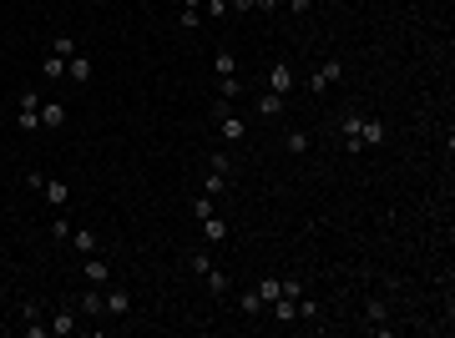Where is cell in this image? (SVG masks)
<instances>
[{
	"instance_id": "cell-2",
	"label": "cell",
	"mask_w": 455,
	"mask_h": 338,
	"mask_svg": "<svg viewBox=\"0 0 455 338\" xmlns=\"http://www.w3.org/2000/svg\"><path fill=\"white\" fill-rule=\"evenodd\" d=\"M26 182H31V187H36V192H41V197H46L56 212H61V207L71 202V182H61V177H41V172H26Z\"/></svg>"
},
{
	"instance_id": "cell-16",
	"label": "cell",
	"mask_w": 455,
	"mask_h": 338,
	"mask_svg": "<svg viewBox=\"0 0 455 338\" xmlns=\"http://www.w3.org/2000/svg\"><path fill=\"white\" fill-rule=\"evenodd\" d=\"M41 127H46V132L66 127V106H61V101H46V106H41Z\"/></svg>"
},
{
	"instance_id": "cell-34",
	"label": "cell",
	"mask_w": 455,
	"mask_h": 338,
	"mask_svg": "<svg viewBox=\"0 0 455 338\" xmlns=\"http://www.w3.org/2000/svg\"><path fill=\"white\" fill-rule=\"evenodd\" d=\"M278 6H283V0H253V11H263V16H273Z\"/></svg>"
},
{
	"instance_id": "cell-17",
	"label": "cell",
	"mask_w": 455,
	"mask_h": 338,
	"mask_svg": "<svg viewBox=\"0 0 455 338\" xmlns=\"http://www.w3.org/2000/svg\"><path fill=\"white\" fill-rule=\"evenodd\" d=\"M203 283H208V293H218V298H223V293H228V288H233V278H228V273H223V268H218V263H213V268H208V273H203Z\"/></svg>"
},
{
	"instance_id": "cell-6",
	"label": "cell",
	"mask_w": 455,
	"mask_h": 338,
	"mask_svg": "<svg viewBox=\"0 0 455 338\" xmlns=\"http://www.w3.org/2000/svg\"><path fill=\"white\" fill-rule=\"evenodd\" d=\"M263 86H268V91H278V96H289V91L299 86V76H294V66H289V61H273V66H268V76H263Z\"/></svg>"
},
{
	"instance_id": "cell-19",
	"label": "cell",
	"mask_w": 455,
	"mask_h": 338,
	"mask_svg": "<svg viewBox=\"0 0 455 338\" xmlns=\"http://www.w3.org/2000/svg\"><path fill=\"white\" fill-rule=\"evenodd\" d=\"M81 313H86V318H101V313H106V298H101V288H96V283L81 293Z\"/></svg>"
},
{
	"instance_id": "cell-32",
	"label": "cell",
	"mask_w": 455,
	"mask_h": 338,
	"mask_svg": "<svg viewBox=\"0 0 455 338\" xmlns=\"http://www.w3.org/2000/svg\"><path fill=\"white\" fill-rule=\"evenodd\" d=\"M283 6H289V16H309V11L319 6V0H283Z\"/></svg>"
},
{
	"instance_id": "cell-30",
	"label": "cell",
	"mask_w": 455,
	"mask_h": 338,
	"mask_svg": "<svg viewBox=\"0 0 455 338\" xmlns=\"http://www.w3.org/2000/svg\"><path fill=\"white\" fill-rule=\"evenodd\" d=\"M188 263H193V273H198V278H203V273H208V268H213V253H208V248H203V253H193V258H188Z\"/></svg>"
},
{
	"instance_id": "cell-11",
	"label": "cell",
	"mask_w": 455,
	"mask_h": 338,
	"mask_svg": "<svg viewBox=\"0 0 455 338\" xmlns=\"http://www.w3.org/2000/svg\"><path fill=\"white\" fill-rule=\"evenodd\" d=\"M314 147V137L304 132V127H289V132H283V152H289V157H304Z\"/></svg>"
},
{
	"instance_id": "cell-28",
	"label": "cell",
	"mask_w": 455,
	"mask_h": 338,
	"mask_svg": "<svg viewBox=\"0 0 455 338\" xmlns=\"http://www.w3.org/2000/svg\"><path fill=\"white\" fill-rule=\"evenodd\" d=\"M51 51H56V56H76V41H71V36H51Z\"/></svg>"
},
{
	"instance_id": "cell-13",
	"label": "cell",
	"mask_w": 455,
	"mask_h": 338,
	"mask_svg": "<svg viewBox=\"0 0 455 338\" xmlns=\"http://www.w3.org/2000/svg\"><path fill=\"white\" fill-rule=\"evenodd\" d=\"M198 228H203V238H208V243H228V222H223L218 212H208V217L198 222Z\"/></svg>"
},
{
	"instance_id": "cell-9",
	"label": "cell",
	"mask_w": 455,
	"mask_h": 338,
	"mask_svg": "<svg viewBox=\"0 0 455 338\" xmlns=\"http://www.w3.org/2000/svg\"><path fill=\"white\" fill-rule=\"evenodd\" d=\"M81 278H86V283H96V288H101L106 278H111V263H106V258H96V253H91V258H81Z\"/></svg>"
},
{
	"instance_id": "cell-3",
	"label": "cell",
	"mask_w": 455,
	"mask_h": 338,
	"mask_svg": "<svg viewBox=\"0 0 455 338\" xmlns=\"http://www.w3.org/2000/svg\"><path fill=\"white\" fill-rule=\"evenodd\" d=\"M16 127L21 132H41V91L36 86H26L21 101H16Z\"/></svg>"
},
{
	"instance_id": "cell-15",
	"label": "cell",
	"mask_w": 455,
	"mask_h": 338,
	"mask_svg": "<svg viewBox=\"0 0 455 338\" xmlns=\"http://www.w3.org/2000/svg\"><path fill=\"white\" fill-rule=\"evenodd\" d=\"M178 26H183V31H198V26H203V0H183Z\"/></svg>"
},
{
	"instance_id": "cell-12",
	"label": "cell",
	"mask_w": 455,
	"mask_h": 338,
	"mask_svg": "<svg viewBox=\"0 0 455 338\" xmlns=\"http://www.w3.org/2000/svg\"><path fill=\"white\" fill-rule=\"evenodd\" d=\"M66 61H71V56L46 51V56H41V76H46V81H61V76H66Z\"/></svg>"
},
{
	"instance_id": "cell-1",
	"label": "cell",
	"mask_w": 455,
	"mask_h": 338,
	"mask_svg": "<svg viewBox=\"0 0 455 338\" xmlns=\"http://www.w3.org/2000/svg\"><path fill=\"white\" fill-rule=\"evenodd\" d=\"M213 122H218V137H223V147H238L243 137H248V127H243V117L233 111V101H213Z\"/></svg>"
},
{
	"instance_id": "cell-14",
	"label": "cell",
	"mask_w": 455,
	"mask_h": 338,
	"mask_svg": "<svg viewBox=\"0 0 455 338\" xmlns=\"http://www.w3.org/2000/svg\"><path fill=\"white\" fill-rule=\"evenodd\" d=\"M101 298H106V313H117V318L132 313V293H127V288H111V293H101Z\"/></svg>"
},
{
	"instance_id": "cell-22",
	"label": "cell",
	"mask_w": 455,
	"mask_h": 338,
	"mask_svg": "<svg viewBox=\"0 0 455 338\" xmlns=\"http://www.w3.org/2000/svg\"><path fill=\"white\" fill-rule=\"evenodd\" d=\"M218 96L223 101H238L243 96V76H218Z\"/></svg>"
},
{
	"instance_id": "cell-5",
	"label": "cell",
	"mask_w": 455,
	"mask_h": 338,
	"mask_svg": "<svg viewBox=\"0 0 455 338\" xmlns=\"http://www.w3.org/2000/svg\"><path fill=\"white\" fill-rule=\"evenodd\" d=\"M359 122H364L359 111H344V117H339V147H344L349 157H359V152H364V147H359Z\"/></svg>"
},
{
	"instance_id": "cell-29",
	"label": "cell",
	"mask_w": 455,
	"mask_h": 338,
	"mask_svg": "<svg viewBox=\"0 0 455 338\" xmlns=\"http://www.w3.org/2000/svg\"><path fill=\"white\" fill-rule=\"evenodd\" d=\"M51 238H56V243H71V222L56 217V222H51Z\"/></svg>"
},
{
	"instance_id": "cell-7",
	"label": "cell",
	"mask_w": 455,
	"mask_h": 338,
	"mask_svg": "<svg viewBox=\"0 0 455 338\" xmlns=\"http://www.w3.org/2000/svg\"><path fill=\"white\" fill-rule=\"evenodd\" d=\"M384 142H389V127L374 122V117H364L359 122V147H384Z\"/></svg>"
},
{
	"instance_id": "cell-21",
	"label": "cell",
	"mask_w": 455,
	"mask_h": 338,
	"mask_svg": "<svg viewBox=\"0 0 455 338\" xmlns=\"http://www.w3.org/2000/svg\"><path fill=\"white\" fill-rule=\"evenodd\" d=\"M203 162H208V172H223V177H233V157H228L223 147H218V152H208Z\"/></svg>"
},
{
	"instance_id": "cell-35",
	"label": "cell",
	"mask_w": 455,
	"mask_h": 338,
	"mask_svg": "<svg viewBox=\"0 0 455 338\" xmlns=\"http://www.w3.org/2000/svg\"><path fill=\"white\" fill-rule=\"evenodd\" d=\"M253 11V0H233V16H248Z\"/></svg>"
},
{
	"instance_id": "cell-18",
	"label": "cell",
	"mask_w": 455,
	"mask_h": 338,
	"mask_svg": "<svg viewBox=\"0 0 455 338\" xmlns=\"http://www.w3.org/2000/svg\"><path fill=\"white\" fill-rule=\"evenodd\" d=\"M71 248H76L81 258H91L101 243H96V233H91V228H71Z\"/></svg>"
},
{
	"instance_id": "cell-27",
	"label": "cell",
	"mask_w": 455,
	"mask_h": 338,
	"mask_svg": "<svg viewBox=\"0 0 455 338\" xmlns=\"http://www.w3.org/2000/svg\"><path fill=\"white\" fill-rule=\"evenodd\" d=\"M258 298H263V308L278 298V278H258Z\"/></svg>"
},
{
	"instance_id": "cell-10",
	"label": "cell",
	"mask_w": 455,
	"mask_h": 338,
	"mask_svg": "<svg viewBox=\"0 0 455 338\" xmlns=\"http://www.w3.org/2000/svg\"><path fill=\"white\" fill-rule=\"evenodd\" d=\"M91 71H96V66H91V56H86V51H76L71 61H66V81H76V86L91 81Z\"/></svg>"
},
{
	"instance_id": "cell-26",
	"label": "cell",
	"mask_w": 455,
	"mask_h": 338,
	"mask_svg": "<svg viewBox=\"0 0 455 338\" xmlns=\"http://www.w3.org/2000/svg\"><path fill=\"white\" fill-rule=\"evenodd\" d=\"M238 308H243L248 318H253V313H263V298H258V288H248V293L238 298Z\"/></svg>"
},
{
	"instance_id": "cell-8",
	"label": "cell",
	"mask_w": 455,
	"mask_h": 338,
	"mask_svg": "<svg viewBox=\"0 0 455 338\" xmlns=\"http://www.w3.org/2000/svg\"><path fill=\"white\" fill-rule=\"evenodd\" d=\"M46 328L56 333V338H66V333H76L81 323H76V308H56L51 318H46Z\"/></svg>"
},
{
	"instance_id": "cell-23",
	"label": "cell",
	"mask_w": 455,
	"mask_h": 338,
	"mask_svg": "<svg viewBox=\"0 0 455 338\" xmlns=\"http://www.w3.org/2000/svg\"><path fill=\"white\" fill-rule=\"evenodd\" d=\"M203 16L208 21H228L233 16V0H203Z\"/></svg>"
},
{
	"instance_id": "cell-24",
	"label": "cell",
	"mask_w": 455,
	"mask_h": 338,
	"mask_svg": "<svg viewBox=\"0 0 455 338\" xmlns=\"http://www.w3.org/2000/svg\"><path fill=\"white\" fill-rule=\"evenodd\" d=\"M278 111H283V96L278 91H263L258 96V117H278Z\"/></svg>"
},
{
	"instance_id": "cell-31",
	"label": "cell",
	"mask_w": 455,
	"mask_h": 338,
	"mask_svg": "<svg viewBox=\"0 0 455 338\" xmlns=\"http://www.w3.org/2000/svg\"><path fill=\"white\" fill-rule=\"evenodd\" d=\"M299 318H304V323H314V318H319V303H314V298H309V293H304V298H299Z\"/></svg>"
},
{
	"instance_id": "cell-25",
	"label": "cell",
	"mask_w": 455,
	"mask_h": 338,
	"mask_svg": "<svg viewBox=\"0 0 455 338\" xmlns=\"http://www.w3.org/2000/svg\"><path fill=\"white\" fill-rule=\"evenodd\" d=\"M203 192H208V197H223V192H228V177H223V172H203Z\"/></svg>"
},
{
	"instance_id": "cell-4",
	"label": "cell",
	"mask_w": 455,
	"mask_h": 338,
	"mask_svg": "<svg viewBox=\"0 0 455 338\" xmlns=\"http://www.w3.org/2000/svg\"><path fill=\"white\" fill-rule=\"evenodd\" d=\"M339 76H344V61H339V56H329V61H319V66H314V76H309V91H314V96H324V91H329Z\"/></svg>"
},
{
	"instance_id": "cell-33",
	"label": "cell",
	"mask_w": 455,
	"mask_h": 338,
	"mask_svg": "<svg viewBox=\"0 0 455 338\" xmlns=\"http://www.w3.org/2000/svg\"><path fill=\"white\" fill-rule=\"evenodd\" d=\"M208 212H218V207H213V197H208V192H203V197H198V202H193V217H198V222H203V217H208Z\"/></svg>"
},
{
	"instance_id": "cell-20",
	"label": "cell",
	"mask_w": 455,
	"mask_h": 338,
	"mask_svg": "<svg viewBox=\"0 0 455 338\" xmlns=\"http://www.w3.org/2000/svg\"><path fill=\"white\" fill-rule=\"evenodd\" d=\"M213 71H218V76H238V56L228 51V46H218V56H213Z\"/></svg>"
}]
</instances>
